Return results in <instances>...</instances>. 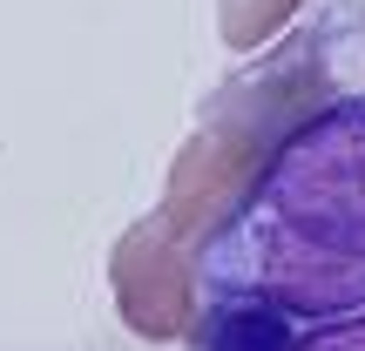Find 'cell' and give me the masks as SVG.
<instances>
[{
	"label": "cell",
	"mask_w": 365,
	"mask_h": 351,
	"mask_svg": "<svg viewBox=\"0 0 365 351\" xmlns=\"http://www.w3.org/2000/svg\"><path fill=\"white\" fill-rule=\"evenodd\" d=\"M203 311L331 325L365 311V95L304 115L196 250Z\"/></svg>",
	"instance_id": "6da1fadb"
},
{
	"label": "cell",
	"mask_w": 365,
	"mask_h": 351,
	"mask_svg": "<svg viewBox=\"0 0 365 351\" xmlns=\"http://www.w3.org/2000/svg\"><path fill=\"white\" fill-rule=\"evenodd\" d=\"M284 351H365V311L331 318V325H304Z\"/></svg>",
	"instance_id": "7a4b0ae2"
}]
</instances>
